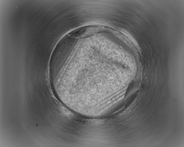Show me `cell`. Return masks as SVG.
<instances>
[{
	"instance_id": "obj_1",
	"label": "cell",
	"mask_w": 184,
	"mask_h": 147,
	"mask_svg": "<svg viewBox=\"0 0 184 147\" xmlns=\"http://www.w3.org/2000/svg\"><path fill=\"white\" fill-rule=\"evenodd\" d=\"M103 28L100 26H90L83 27L70 32L68 34L75 38L85 37L102 31Z\"/></svg>"
}]
</instances>
